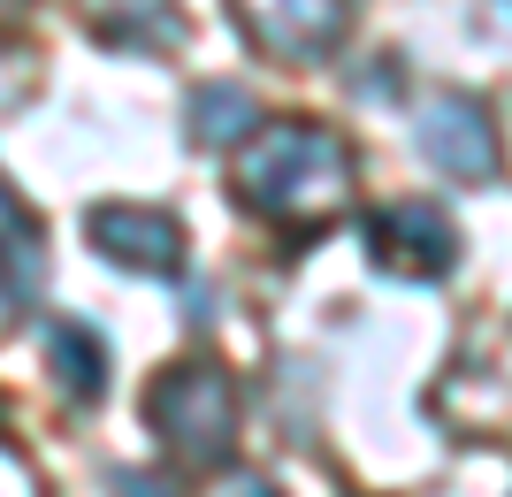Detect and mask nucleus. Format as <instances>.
Returning <instances> with one entry per match:
<instances>
[{"label": "nucleus", "instance_id": "1", "mask_svg": "<svg viewBox=\"0 0 512 497\" xmlns=\"http://www.w3.org/2000/svg\"><path fill=\"white\" fill-rule=\"evenodd\" d=\"M352 146H344L329 123H253V138L237 146L230 161V199L245 215L276 222V230H299V238H321L329 222L352 207Z\"/></svg>", "mask_w": 512, "mask_h": 497}, {"label": "nucleus", "instance_id": "2", "mask_svg": "<svg viewBox=\"0 0 512 497\" xmlns=\"http://www.w3.org/2000/svg\"><path fill=\"white\" fill-rule=\"evenodd\" d=\"M146 429L161 436L184 467L230 459V444H237V383H230V368H214V360H176V368H161L153 390H146Z\"/></svg>", "mask_w": 512, "mask_h": 497}, {"label": "nucleus", "instance_id": "3", "mask_svg": "<svg viewBox=\"0 0 512 497\" xmlns=\"http://www.w3.org/2000/svg\"><path fill=\"white\" fill-rule=\"evenodd\" d=\"M459 222L436 207V199H390L367 215V260L398 283H444L459 268Z\"/></svg>", "mask_w": 512, "mask_h": 497}, {"label": "nucleus", "instance_id": "4", "mask_svg": "<svg viewBox=\"0 0 512 497\" xmlns=\"http://www.w3.org/2000/svg\"><path fill=\"white\" fill-rule=\"evenodd\" d=\"M85 238L107 268H123V276H161L176 283L184 276V222L169 207H138V199H100L85 215Z\"/></svg>", "mask_w": 512, "mask_h": 497}, {"label": "nucleus", "instance_id": "5", "mask_svg": "<svg viewBox=\"0 0 512 497\" xmlns=\"http://www.w3.org/2000/svg\"><path fill=\"white\" fill-rule=\"evenodd\" d=\"M352 8L360 0H230V23L245 31L253 54L299 69V62H321L352 31Z\"/></svg>", "mask_w": 512, "mask_h": 497}, {"label": "nucleus", "instance_id": "6", "mask_svg": "<svg viewBox=\"0 0 512 497\" xmlns=\"http://www.w3.org/2000/svg\"><path fill=\"white\" fill-rule=\"evenodd\" d=\"M413 146L428 169L459 176V184H497V123L474 92H428L413 108Z\"/></svg>", "mask_w": 512, "mask_h": 497}, {"label": "nucleus", "instance_id": "7", "mask_svg": "<svg viewBox=\"0 0 512 497\" xmlns=\"http://www.w3.org/2000/svg\"><path fill=\"white\" fill-rule=\"evenodd\" d=\"M77 16H85L92 39H107V46H138V54L184 46V16H176V0H77Z\"/></svg>", "mask_w": 512, "mask_h": 497}, {"label": "nucleus", "instance_id": "8", "mask_svg": "<svg viewBox=\"0 0 512 497\" xmlns=\"http://www.w3.org/2000/svg\"><path fill=\"white\" fill-rule=\"evenodd\" d=\"M39 345H46V368H54V383H62L77 406H92V398L107 390V368H115V360H107V337H100L92 322H77V314H54Z\"/></svg>", "mask_w": 512, "mask_h": 497}, {"label": "nucleus", "instance_id": "9", "mask_svg": "<svg viewBox=\"0 0 512 497\" xmlns=\"http://www.w3.org/2000/svg\"><path fill=\"white\" fill-rule=\"evenodd\" d=\"M253 123H260L253 92L230 85V77L192 85V100H184V130H192V146H207V153H237L245 138H253Z\"/></svg>", "mask_w": 512, "mask_h": 497}, {"label": "nucleus", "instance_id": "10", "mask_svg": "<svg viewBox=\"0 0 512 497\" xmlns=\"http://www.w3.org/2000/svg\"><path fill=\"white\" fill-rule=\"evenodd\" d=\"M31 238H46V230L31 222V207L16 199V184L0 176V245H31Z\"/></svg>", "mask_w": 512, "mask_h": 497}, {"label": "nucleus", "instance_id": "11", "mask_svg": "<svg viewBox=\"0 0 512 497\" xmlns=\"http://www.w3.org/2000/svg\"><path fill=\"white\" fill-rule=\"evenodd\" d=\"M115 497H176L169 475H146V467H115V482H107Z\"/></svg>", "mask_w": 512, "mask_h": 497}, {"label": "nucleus", "instance_id": "12", "mask_svg": "<svg viewBox=\"0 0 512 497\" xmlns=\"http://www.w3.org/2000/svg\"><path fill=\"white\" fill-rule=\"evenodd\" d=\"M222 497H276V482H260V475H237V482H222Z\"/></svg>", "mask_w": 512, "mask_h": 497}]
</instances>
